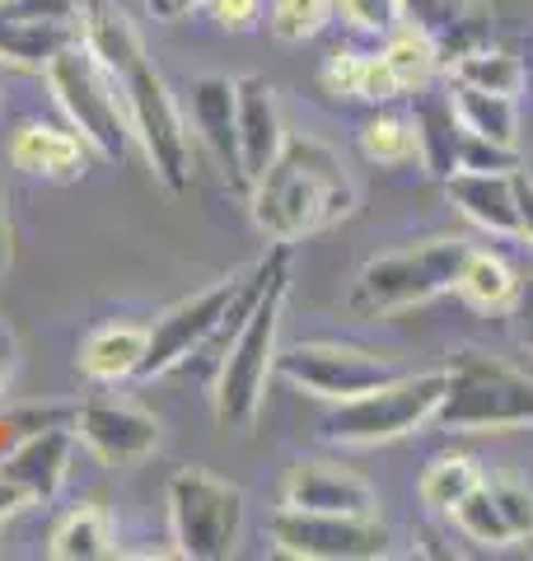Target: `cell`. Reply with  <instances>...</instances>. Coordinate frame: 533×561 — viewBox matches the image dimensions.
<instances>
[{
	"instance_id": "24",
	"label": "cell",
	"mask_w": 533,
	"mask_h": 561,
	"mask_svg": "<svg viewBox=\"0 0 533 561\" xmlns=\"http://www.w3.org/2000/svg\"><path fill=\"white\" fill-rule=\"evenodd\" d=\"M450 66V84H468V90H487V94H510L520 99L524 94V80L529 70L524 61L514 57L510 47H491V43H477L468 51H458Z\"/></svg>"
},
{
	"instance_id": "26",
	"label": "cell",
	"mask_w": 533,
	"mask_h": 561,
	"mask_svg": "<svg viewBox=\"0 0 533 561\" xmlns=\"http://www.w3.org/2000/svg\"><path fill=\"white\" fill-rule=\"evenodd\" d=\"M454 113L464 122V131L487 136L496 146H520V99L510 94H487V90H468V84H450Z\"/></svg>"
},
{
	"instance_id": "6",
	"label": "cell",
	"mask_w": 533,
	"mask_h": 561,
	"mask_svg": "<svg viewBox=\"0 0 533 561\" xmlns=\"http://www.w3.org/2000/svg\"><path fill=\"white\" fill-rule=\"evenodd\" d=\"M440 398H444V370L394 375L388 383H379V389H370L361 398L332 402V412L318 421V435L342 449L388 445V440H402V435L431 426Z\"/></svg>"
},
{
	"instance_id": "11",
	"label": "cell",
	"mask_w": 533,
	"mask_h": 561,
	"mask_svg": "<svg viewBox=\"0 0 533 561\" xmlns=\"http://www.w3.org/2000/svg\"><path fill=\"white\" fill-rule=\"evenodd\" d=\"M272 548L299 561H375L388 557V529L379 515H314V511H281L266 524Z\"/></svg>"
},
{
	"instance_id": "35",
	"label": "cell",
	"mask_w": 533,
	"mask_h": 561,
	"mask_svg": "<svg viewBox=\"0 0 533 561\" xmlns=\"http://www.w3.org/2000/svg\"><path fill=\"white\" fill-rule=\"evenodd\" d=\"M365 61L370 51H332L324 66V90L337 99H365Z\"/></svg>"
},
{
	"instance_id": "16",
	"label": "cell",
	"mask_w": 533,
	"mask_h": 561,
	"mask_svg": "<svg viewBox=\"0 0 533 561\" xmlns=\"http://www.w3.org/2000/svg\"><path fill=\"white\" fill-rule=\"evenodd\" d=\"M235 122H239V169L243 187H253L272 160L286 146V122H281V103L266 76H239L235 80Z\"/></svg>"
},
{
	"instance_id": "1",
	"label": "cell",
	"mask_w": 533,
	"mask_h": 561,
	"mask_svg": "<svg viewBox=\"0 0 533 561\" xmlns=\"http://www.w3.org/2000/svg\"><path fill=\"white\" fill-rule=\"evenodd\" d=\"M80 20H84V47L117 80V94L127 103L132 140L146 154L150 173L169 192H188L192 187L188 122L178 113L165 76L150 66L146 43H140L136 24L127 20V10L113 5V0H80Z\"/></svg>"
},
{
	"instance_id": "3",
	"label": "cell",
	"mask_w": 533,
	"mask_h": 561,
	"mask_svg": "<svg viewBox=\"0 0 533 561\" xmlns=\"http://www.w3.org/2000/svg\"><path fill=\"white\" fill-rule=\"evenodd\" d=\"M291 295V243H272V253L253 262V290L239 313L235 342H229L216 375V421L229 431L253 426L276 375L281 356V313Z\"/></svg>"
},
{
	"instance_id": "29",
	"label": "cell",
	"mask_w": 533,
	"mask_h": 561,
	"mask_svg": "<svg viewBox=\"0 0 533 561\" xmlns=\"http://www.w3.org/2000/svg\"><path fill=\"white\" fill-rule=\"evenodd\" d=\"M477 482H483L477 459H468V454H440V459H431V468L421 472V501L431 505L435 515H450Z\"/></svg>"
},
{
	"instance_id": "10",
	"label": "cell",
	"mask_w": 533,
	"mask_h": 561,
	"mask_svg": "<svg viewBox=\"0 0 533 561\" xmlns=\"http://www.w3.org/2000/svg\"><path fill=\"white\" fill-rule=\"evenodd\" d=\"M276 375L286 379L295 393H309L318 402H347V398H361L370 389H379V383H388L398 370L365 346L299 342V346L276 356Z\"/></svg>"
},
{
	"instance_id": "28",
	"label": "cell",
	"mask_w": 533,
	"mask_h": 561,
	"mask_svg": "<svg viewBox=\"0 0 533 561\" xmlns=\"http://www.w3.org/2000/svg\"><path fill=\"white\" fill-rule=\"evenodd\" d=\"M361 154L379 169H407L417 164V127L412 117L398 113H379L361 127Z\"/></svg>"
},
{
	"instance_id": "25",
	"label": "cell",
	"mask_w": 533,
	"mask_h": 561,
	"mask_svg": "<svg viewBox=\"0 0 533 561\" xmlns=\"http://www.w3.org/2000/svg\"><path fill=\"white\" fill-rule=\"evenodd\" d=\"M47 552L57 561H103L117 557V534L113 519L103 505H76L70 515H61V524L47 538Z\"/></svg>"
},
{
	"instance_id": "36",
	"label": "cell",
	"mask_w": 533,
	"mask_h": 561,
	"mask_svg": "<svg viewBox=\"0 0 533 561\" xmlns=\"http://www.w3.org/2000/svg\"><path fill=\"white\" fill-rule=\"evenodd\" d=\"M206 10L216 14V24L225 33H248L258 24V14H262V0H211Z\"/></svg>"
},
{
	"instance_id": "4",
	"label": "cell",
	"mask_w": 533,
	"mask_h": 561,
	"mask_svg": "<svg viewBox=\"0 0 533 561\" xmlns=\"http://www.w3.org/2000/svg\"><path fill=\"white\" fill-rule=\"evenodd\" d=\"M431 426L444 435L533 431V375L477 346L454 351V360L444 365V398Z\"/></svg>"
},
{
	"instance_id": "38",
	"label": "cell",
	"mask_w": 533,
	"mask_h": 561,
	"mask_svg": "<svg viewBox=\"0 0 533 561\" xmlns=\"http://www.w3.org/2000/svg\"><path fill=\"white\" fill-rule=\"evenodd\" d=\"M206 5H211V0H146V14L155 24H183L188 14H197Z\"/></svg>"
},
{
	"instance_id": "2",
	"label": "cell",
	"mask_w": 533,
	"mask_h": 561,
	"mask_svg": "<svg viewBox=\"0 0 533 561\" xmlns=\"http://www.w3.org/2000/svg\"><path fill=\"white\" fill-rule=\"evenodd\" d=\"M355 206H361V187L337 160V150L314 136H286L272 169L248 187L253 225L272 243H291V249L299 239L351 220Z\"/></svg>"
},
{
	"instance_id": "39",
	"label": "cell",
	"mask_w": 533,
	"mask_h": 561,
	"mask_svg": "<svg viewBox=\"0 0 533 561\" xmlns=\"http://www.w3.org/2000/svg\"><path fill=\"white\" fill-rule=\"evenodd\" d=\"M10 262H14V230H10V192L0 187V286L10 276Z\"/></svg>"
},
{
	"instance_id": "31",
	"label": "cell",
	"mask_w": 533,
	"mask_h": 561,
	"mask_svg": "<svg viewBox=\"0 0 533 561\" xmlns=\"http://www.w3.org/2000/svg\"><path fill=\"white\" fill-rule=\"evenodd\" d=\"M337 14V0H272L266 5V28L276 43H309L318 38Z\"/></svg>"
},
{
	"instance_id": "42",
	"label": "cell",
	"mask_w": 533,
	"mask_h": 561,
	"mask_svg": "<svg viewBox=\"0 0 533 561\" xmlns=\"http://www.w3.org/2000/svg\"><path fill=\"white\" fill-rule=\"evenodd\" d=\"M524 342H529V346H533V328H529V332H524Z\"/></svg>"
},
{
	"instance_id": "20",
	"label": "cell",
	"mask_w": 533,
	"mask_h": 561,
	"mask_svg": "<svg viewBox=\"0 0 533 561\" xmlns=\"http://www.w3.org/2000/svg\"><path fill=\"white\" fill-rule=\"evenodd\" d=\"M444 197H450L458 206V216L473 220L477 230H487L496 239H520L510 173H473V169H458V173L444 179Z\"/></svg>"
},
{
	"instance_id": "22",
	"label": "cell",
	"mask_w": 533,
	"mask_h": 561,
	"mask_svg": "<svg viewBox=\"0 0 533 561\" xmlns=\"http://www.w3.org/2000/svg\"><path fill=\"white\" fill-rule=\"evenodd\" d=\"M146 346H150V328H140V323H103L80 342L76 365H80V375L94 379V383H122V379L140 375Z\"/></svg>"
},
{
	"instance_id": "40",
	"label": "cell",
	"mask_w": 533,
	"mask_h": 561,
	"mask_svg": "<svg viewBox=\"0 0 533 561\" xmlns=\"http://www.w3.org/2000/svg\"><path fill=\"white\" fill-rule=\"evenodd\" d=\"M10 356H14V342H10V332H0V383L10 375Z\"/></svg>"
},
{
	"instance_id": "7",
	"label": "cell",
	"mask_w": 533,
	"mask_h": 561,
	"mask_svg": "<svg viewBox=\"0 0 533 561\" xmlns=\"http://www.w3.org/2000/svg\"><path fill=\"white\" fill-rule=\"evenodd\" d=\"M47 90L57 99V108L66 113L70 131H76L94 160L117 164L132 146V122H127V103L117 94V80L99 66V57L84 43L66 47L61 57H52L43 70Z\"/></svg>"
},
{
	"instance_id": "32",
	"label": "cell",
	"mask_w": 533,
	"mask_h": 561,
	"mask_svg": "<svg viewBox=\"0 0 533 561\" xmlns=\"http://www.w3.org/2000/svg\"><path fill=\"white\" fill-rule=\"evenodd\" d=\"M487 486H491L496 505H501L514 542H529L533 538V486H524L520 478H487Z\"/></svg>"
},
{
	"instance_id": "41",
	"label": "cell",
	"mask_w": 533,
	"mask_h": 561,
	"mask_svg": "<svg viewBox=\"0 0 533 561\" xmlns=\"http://www.w3.org/2000/svg\"><path fill=\"white\" fill-rule=\"evenodd\" d=\"M514 309H520V313H524V323L533 328V286H529V290H520V305H514Z\"/></svg>"
},
{
	"instance_id": "27",
	"label": "cell",
	"mask_w": 533,
	"mask_h": 561,
	"mask_svg": "<svg viewBox=\"0 0 533 561\" xmlns=\"http://www.w3.org/2000/svg\"><path fill=\"white\" fill-rule=\"evenodd\" d=\"M379 57L388 66V76H394L398 94H417V90H426V84H435L440 66H444L435 43L426 38L421 28H412V24H407V28L398 24L394 33H388L384 47H379Z\"/></svg>"
},
{
	"instance_id": "19",
	"label": "cell",
	"mask_w": 533,
	"mask_h": 561,
	"mask_svg": "<svg viewBox=\"0 0 533 561\" xmlns=\"http://www.w3.org/2000/svg\"><path fill=\"white\" fill-rule=\"evenodd\" d=\"M487 20H491V5H483V0H402V24L421 28L444 61L487 43L491 33Z\"/></svg>"
},
{
	"instance_id": "5",
	"label": "cell",
	"mask_w": 533,
	"mask_h": 561,
	"mask_svg": "<svg viewBox=\"0 0 533 561\" xmlns=\"http://www.w3.org/2000/svg\"><path fill=\"white\" fill-rule=\"evenodd\" d=\"M468 249L473 243L464 239H426V243H407V249L370 257L351 280L347 309L361 313V319H384V313L431 305L454 290Z\"/></svg>"
},
{
	"instance_id": "18",
	"label": "cell",
	"mask_w": 533,
	"mask_h": 561,
	"mask_svg": "<svg viewBox=\"0 0 533 561\" xmlns=\"http://www.w3.org/2000/svg\"><path fill=\"white\" fill-rule=\"evenodd\" d=\"M89 146L76 131H61L52 122H24L10 136V164L29 173V179H47V183H76L89 173Z\"/></svg>"
},
{
	"instance_id": "33",
	"label": "cell",
	"mask_w": 533,
	"mask_h": 561,
	"mask_svg": "<svg viewBox=\"0 0 533 561\" xmlns=\"http://www.w3.org/2000/svg\"><path fill=\"white\" fill-rule=\"evenodd\" d=\"M342 20L361 33H375V38H388L402 24V0H337Z\"/></svg>"
},
{
	"instance_id": "15",
	"label": "cell",
	"mask_w": 533,
	"mask_h": 561,
	"mask_svg": "<svg viewBox=\"0 0 533 561\" xmlns=\"http://www.w3.org/2000/svg\"><path fill=\"white\" fill-rule=\"evenodd\" d=\"M281 505L286 511H314V515H379V491L342 463L305 459L281 482Z\"/></svg>"
},
{
	"instance_id": "13",
	"label": "cell",
	"mask_w": 533,
	"mask_h": 561,
	"mask_svg": "<svg viewBox=\"0 0 533 561\" xmlns=\"http://www.w3.org/2000/svg\"><path fill=\"white\" fill-rule=\"evenodd\" d=\"M70 426H76V440L94 454V459L113 463V468L150 459L159 440H165V426H159L155 412L136 408V402H113V398L80 402Z\"/></svg>"
},
{
	"instance_id": "8",
	"label": "cell",
	"mask_w": 533,
	"mask_h": 561,
	"mask_svg": "<svg viewBox=\"0 0 533 561\" xmlns=\"http://www.w3.org/2000/svg\"><path fill=\"white\" fill-rule=\"evenodd\" d=\"M243 491L206 468H178L169 478V538L188 561H225L243 538Z\"/></svg>"
},
{
	"instance_id": "37",
	"label": "cell",
	"mask_w": 533,
	"mask_h": 561,
	"mask_svg": "<svg viewBox=\"0 0 533 561\" xmlns=\"http://www.w3.org/2000/svg\"><path fill=\"white\" fill-rule=\"evenodd\" d=\"M510 183H514V220H520V239L533 243V173L514 169Z\"/></svg>"
},
{
	"instance_id": "23",
	"label": "cell",
	"mask_w": 533,
	"mask_h": 561,
	"mask_svg": "<svg viewBox=\"0 0 533 561\" xmlns=\"http://www.w3.org/2000/svg\"><path fill=\"white\" fill-rule=\"evenodd\" d=\"M454 290L464 295V305L477 313H510L520 305V280H514L510 262L501 253H487V249H468Z\"/></svg>"
},
{
	"instance_id": "34",
	"label": "cell",
	"mask_w": 533,
	"mask_h": 561,
	"mask_svg": "<svg viewBox=\"0 0 533 561\" xmlns=\"http://www.w3.org/2000/svg\"><path fill=\"white\" fill-rule=\"evenodd\" d=\"M458 169H473V173H514V169H520V154H514L510 146H496V140H487V136L464 131V146H458Z\"/></svg>"
},
{
	"instance_id": "12",
	"label": "cell",
	"mask_w": 533,
	"mask_h": 561,
	"mask_svg": "<svg viewBox=\"0 0 533 561\" xmlns=\"http://www.w3.org/2000/svg\"><path fill=\"white\" fill-rule=\"evenodd\" d=\"M76 43H84L80 0H0V66L47 70Z\"/></svg>"
},
{
	"instance_id": "17",
	"label": "cell",
	"mask_w": 533,
	"mask_h": 561,
	"mask_svg": "<svg viewBox=\"0 0 533 561\" xmlns=\"http://www.w3.org/2000/svg\"><path fill=\"white\" fill-rule=\"evenodd\" d=\"M188 108H192V127H197L202 146L220 160L229 187H239L243 197H248V187H243V169H239L235 80H229V76H202V80H192V90H188Z\"/></svg>"
},
{
	"instance_id": "21",
	"label": "cell",
	"mask_w": 533,
	"mask_h": 561,
	"mask_svg": "<svg viewBox=\"0 0 533 561\" xmlns=\"http://www.w3.org/2000/svg\"><path fill=\"white\" fill-rule=\"evenodd\" d=\"M417 108H412V127H417V160L431 173L435 183H444L458 169V146H464V122L454 113L450 84L444 90H417Z\"/></svg>"
},
{
	"instance_id": "14",
	"label": "cell",
	"mask_w": 533,
	"mask_h": 561,
	"mask_svg": "<svg viewBox=\"0 0 533 561\" xmlns=\"http://www.w3.org/2000/svg\"><path fill=\"white\" fill-rule=\"evenodd\" d=\"M70 449H76V426H38L0 459V486L14 491L20 505L52 501L66 482Z\"/></svg>"
},
{
	"instance_id": "30",
	"label": "cell",
	"mask_w": 533,
	"mask_h": 561,
	"mask_svg": "<svg viewBox=\"0 0 533 561\" xmlns=\"http://www.w3.org/2000/svg\"><path fill=\"white\" fill-rule=\"evenodd\" d=\"M450 519H454V529L464 534L468 542H477V548H510V542H514V534H510V524L501 515V505H496V496H491L487 478L454 505Z\"/></svg>"
},
{
	"instance_id": "9",
	"label": "cell",
	"mask_w": 533,
	"mask_h": 561,
	"mask_svg": "<svg viewBox=\"0 0 533 561\" xmlns=\"http://www.w3.org/2000/svg\"><path fill=\"white\" fill-rule=\"evenodd\" d=\"M248 276H253V267H248V272H229L220 280H211L206 290L188 295V300H178L173 309L159 313V319L150 323V346H146V360H140L136 379H159V375L178 370L192 351H202L229 323V313L243 305Z\"/></svg>"
}]
</instances>
